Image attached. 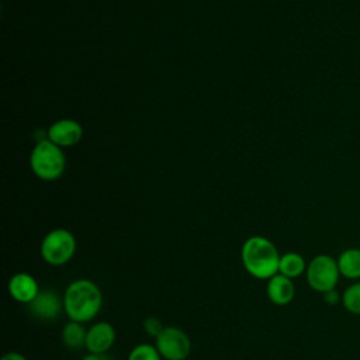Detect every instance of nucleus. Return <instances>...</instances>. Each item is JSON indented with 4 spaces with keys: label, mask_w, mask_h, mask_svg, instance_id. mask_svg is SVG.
Returning <instances> with one entry per match:
<instances>
[{
    "label": "nucleus",
    "mask_w": 360,
    "mask_h": 360,
    "mask_svg": "<svg viewBox=\"0 0 360 360\" xmlns=\"http://www.w3.org/2000/svg\"><path fill=\"white\" fill-rule=\"evenodd\" d=\"M340 276L347 280H360V249H345L336 259Z\"/></svg>",
    "instance_id": "obj_12"
},
{
    "label": "nucleus",
    "mask_w": 360,
    "mask_h": 360,
    "mask_svg": "<svg viewBox=\"0 0 360 360\" xmlns=\"http://www.w3.org/2000/svg\"><path fill=\"white\" fill-rule=\"evenodd\" d=\"M1 360H27V359H25L24 354H21V353H18V352H7V353L1 357Z\"/></svg>",
    "instance_id": "obj_19"
},
{
    "label": "nucleus",
    "mask_w": 360,
    "mask_h": 360,
    "mask_svg": "<svg viewBox=\"0 0 360 360\" xmlns=\"http://www.w3.org/2000/svg\"><path fill=\"white\" fill-rule=\"evenodd\" d=\"M63 311L75 322H89L103 307V294L98 285L89 278L72 281L63 294Z\"/></svg>",
    "instance_id": "obj_1"
},
{
    "label": "nucleus",
    "mask_w": 360,
    "mask_h": 360,
    "mask_svg": "<svg viewBox=\"0 0 360 360\" xmlns=\"http://www.w3.org/2000/svg\"><path fill=\"white\" fill-rule=\"evenodd\" d=\"M307 266L308 263L305 262L302 255L297 252H287L280 256L278 273L292 280L302 276L307 271Z\"/></svg>",
    "instance_id": "obj_13"
},
{
    "label": "nucleus",
    "mask_w": 360,
    "mask_h": 360,
    "mask_svg": "<svg viewBox=\"0 0 360 360\" xmlns=\"http://www.w3.org/2000/svg\"><path fill=\"white\" fill-rule=\"evenodd\" d=\"M266 292H267L269 300L274 305L283 307L292 301V298L295 295V285L291 278L277 273L276 276H273L271 278L267 280Z\"/></svg>",
    "instance_id": "obj_11"
},
{
    "label": "nucleus",
    "mask_w": 360,
    "mask_h": 360,
    "mask_svg": "<svg viewBox=\"0 0 360 360\" xmlns=\"http://www.w3.org/2000/svg\"><path fill=\"white\" fill-rule=\"evenodd\" d=\"M308 285L316 292H326L336 288L340 276L338 262L329 255L314 256L305 271Z\"/></svg>",
    "instance_id": "obj_5"
},
{
    "label": "nucleus",
    "mask_w": 360,
    "mask_h": 360,
    "mask_svg": "<svg viewBox=\"0 0 360 360\" xmlns=\"http://www.w3.org/2000/svg\"><path fill=\"white\" fill-rule=\"evenodd\" d=\"M163 325H162V322L156 318V316H148L145 321H143V329H145V332L149 335V336H152V338H158L159 335H160V332L163 330Z\"/></svg>",
    "instance_id": "obj_17"
},
{
    "label": "nucleus",
    "mask_w": 360,
    "mask_h": 360,
    "mask_svg": "<svg viewBox=\"0 0 360 360\" xmlns=\"http://www.w3.org/2000/svg\"><path fill=\"white\" fill-rule=\"evenodd\" d=\"M83 136L82 125L70 118H62L55 121L48 129V139L59 148L73 146L79 143Z\"/></svg>",
    "instance_id": "obj_8"
},
{
    "label": "nucleus",
    "mask_w": 360,
    "mask_h": 360,
    "mask_svg": "<svg viewBox=\"0 0 360 360\" xmlns=\"http://www.w3.org/2000/svg\"><path fill=\"white\" fill-rule=\"evenodd\" d=\"M127 360H162L155 345L149 343H139L128 354Z\"/></svg>",
    "instance_id": "obj_16"
},
{
    "label": "nucleus",
    "mask_w": 360,
    "mask_h": 360,
    "mask_svg": "<svg viewBox=\"0 0 360 360\" xmlns=\"http://www.w3.org/2000/svg\"><path fill=\"white\" fill-rule=\"evenodd\" d=\"M39 252L42 260L51 266L66 264L76 252L75 235L65 228L52 229L44 236Z\"/></svg>",
    "instance_id": "obj_4"
},
{
    "label": "nucleus",
    "mask_w": 360,
    "mask_h": 360,
    "mask_svg": "<svg viewBox=\"0 0 360 360\" xmlns=\"http://www.w3.org/2000/svg\"><path fill=\"white\" fill-rule=\"evenodd\" d=\"M342 305L347 312L360 315V281H354L343 291Z\"/></svg>",
    "instance_id": "obj_15"
},
{
    "label": "nucleus",
    "mask_w": 360,
    "mask_h": 360,
    "mask_svg": "<svg viewBox=\"0 0 360 360\" xmlns=\"http://www.w3.org/2000/svg\"><path fill=\"white\" fill-rule=\"evenodd\" d=\"M322 295H323V300L328 305H336V304L342 302V294L336 288H333L330 291H326Z\"/></svg>",
    "instance_id": "obj_18"
},
{
    "label": "nucleus",
    "mask_w": 360,
    "mask_h": 360,
    "mask_svg": "<svg viewBox=\"0 0 360 360\" xmlns=\"http://www.w3.org/2000/svg\"><path fill=\"white\" fill-rule=\"evenodd\" d=\"M155 346L165 360H186L191 353L188 335L177 326H165L155 339Z\"/></svg>",
    "instance_id": "obj_6"
},
{
    "label": "nucleus",
    "mask_w": 360,
    "mask_h": 360,
    "mask_svg": "<svg viewBox=\"0 0 360 360\" xmlns=\"http://www.w3.org/2000/svg\"><path fill=\"white\" fill-rule=\"evenodd\" d=\"M115 342V329L110 322H96L87 329L86 349L89 353L104 354L111 349Z\"/></svg>",
    "instance_id": "obj_9"
},
{
    "label": "nucleus",
    "mask_w": 360,
    "mask_h": 360,
    "mask_svg": "<svg viewBox=\"0 0 360 360\" xmlns=\"http://www.w3.org/2000/svg\"><path fill=\"white\" fill-rule=\"evenodd\" d=\"M280 256L274 243L259 235L248 238L240 250L245 270L259 280H269L278 273Z\"/></svg>",
    "instance_id": "obj_2"
},
{
    "label": "nucleus",
    "mask_w": 360,
    "mask_h": 360,
    "mask_svg": "<svg viewBox=\"0 0 360 360\" xmlns=\"http://www.w3.org/2000/svg\"><path fill=\"white\" fill-rule=\"evenodd\" d=\"M39 285L28 273H15L8 281V292L13 300L21 304H30L39 292Z\"/></svg>",
    "instance_id": "obj_10"
},
{
    "label": "nucleus",
    "mask_w": 360,
    "mask_h": 360,
    "mask_svg": "<svg viewBox=\"0 0 360 360\" xmlns=\"http://www.w3.org/2000/svg\"><path fill=\"white\" fill-rule=\"evenodd\" d=\"M82 360H103V354H96V353H89L86 354Z\"/></svg>",
    "instance_id": "obj_20"
},
{
    "label": "nucleus",
    "mask_w": 360,
    "mask_h": 360,
    "mask_svg": "<svg viewBox=\"0 0 360 360\" xmlns=\"http://www.w3.org/2000/svg\"><path fill=\"white\" fill-rule=\"evenodd\" d=\"M30 165L37 177L45 181L59 179L66 167V158L62 149L49 139L39 141L30 156Z\"/></svg>",
    "instance_id": "obj_3"
},
{
    "label": "nucleus",
    "mask_w": 360,
    "mask_h": 360,
    "mask_svg": "<svg viewBox=\"0 0 360 360\" xmlns=\"http://www.w3.org/2000/svg\"><path fill=\"white\" fill-rule=\"evenodd\" d=\"M27 307L34 318L52 321L58 318L63 309V298H59V295L52 290H41Z\"/></svg>",
    "instance_id": "obj_7"
},
{
    "label": "nucleus",
    "mask_w": 360,
    "mask_h": 360,
    "mask_svg": "<svg viewBox=\"0 0 360 360\" xmlns=\"http://www.w3.org/2000/svg\"><path fill=\"white\" fill-rule=\"evenodd\" d=\"M87 330L83 328V323L70 321L62 329L63 345L69 349H80L86 346Z\"/></svg>",
    "instance_id": "obj_14"
}]
</instances>
